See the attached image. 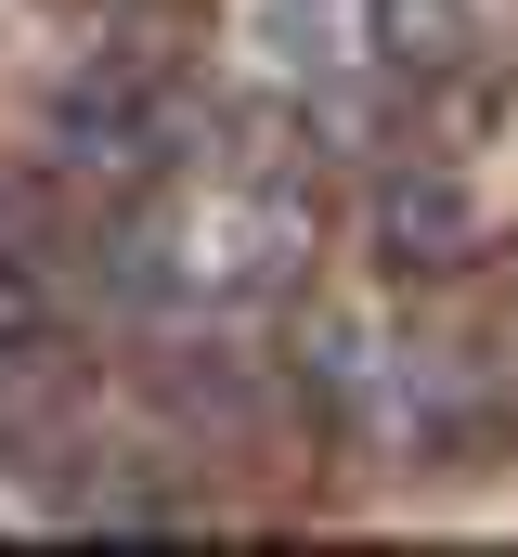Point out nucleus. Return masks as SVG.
<instances>
[{
  "instance_id": "nucleus-1",
  "label": "nucleus",
  "mask_w": 518,
  "mask_h": 557,
  "mask_svg": "<svg viewBox=\"0 0 518 557\" xmlns=\"http://www.w3.org/2000/svg\"><path fill=\"white\" fill-rule=\"evenodd\" d=\"M363 247H377L388 285H454V273H480V247H493V195L441 143H415V156H388L377 195H363Z\"/></svg>"
},
{
  "instance_id": "nucleus-2",
  "label": "nucleus",
  "mask_w": 518,
  "mask_h": 557,
  "mask_svg": "<svg viewBox=\"0 0 518 557\" xmlns=\"http://www.w3.org/2000/svg\"><path fill=\"white\" fill-rule=\"evenodd\" d=\"M363 428L402 441L415 467H454V454H480V441L506 428V389H493V363H467V350H377Z\"/></svg>"
},
{
  "instance_id": "nucleus-3",
  "label": "nucleus",
  "mask_w": 518,
  "mask_h": 557,
  "mask_svg": "<svg viewBox=\"0 0 518 557\" xmlns=\"http://www.w3.org/2000/svg\"><path fill=\"white\" fill-rule=\"evenodd\" d=\"M143 403L169 428H195V441H272L285 428V363H259L234 337H208V350H169V363H143Z\"/></svg>"
},
{
  "instance_id": "nucleus-4",
  "label": "nucleus",
  "mask_w": 518,
  "mask_h": 557,
  "mask_svg": "<svg viewBox=\"0 0 518 557\" xmlns=\"http://www.w3.org/2000/svg\"><path fill=\"white\" fill-rule=\"evenodd\" d=\"M350 39L402 78H454V65H480V0H363Z\"/></svg>"
},
{
  "instance_id": "nucleus-5",
  "label": "nucleus",
  "mask_w": 518,
  "mask_h": 557,
  "mask_svg": "<svg viewBox=\"0 0 518 557\" xmlns=\"http://www.w3.org/2000/svg\"><path fill=\"white\" fill-rule=\"evenodd\" d=\"M234 39L285 78H324V65H350V0H234Z\"/></svg>"
}]
</instances>
